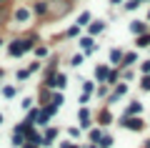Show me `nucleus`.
Wrapping results in <instances>:
<instances>
[{
	"label": "nucleus",
	"mask_w": 150,
	"mask_h": 148,
	"mask_svg": "<svg viewBox=\"0 0 150 148\" xmlns=\"http://www.w3.org/2000/svg\"><path fill=\"white\" fill-rule=\"evenodd\" d=\"M80 48H83V53H85V55H93V53L98 50V45H95V40H93V35L80 38Z\"/></svg>",
	"instance_id": "423d86ee"
},
{
	"label": "nucleus",
	"mask_w": 150,
	"mask_h": 148,
	"mask_svg": "<svg viewBox=\"0 0 150 148\" xmlns=\"http://www.w3.org/2000/svg\"><path fill=\"white\" fill-rule=\"evenodd\" d=\"M3 121H5V118H3V113H0V123H3Z\"/></svg>",
	"instance_id": "49530a36"
},
{
	"label": "nucleus",
	"mask_w": 150,
	"mask_h": 148,
	"mask_svg": "<svg viewBox=\"0 0 150 148\" xmlns=\"http://www.w3.org/2000/svg\"><path fill=\"white\" fill-rule=\"evenodd\" d=\"M93 23V15H90V10H85V13H80V18H78V23L75 25H80V28H88Z\"/></svg>",
	"instance_id": "f3484780"
},
{
	"label": "nucleus",
	"mask_w": 150,
	"mask_h": 148,
	"mask_svg": "<svg viewBox=\"0 0 150 148\" xmlns=\"http://www.w3.org/2000/svg\"><path fill=\"white\" fill-rule=\"evenodd\" d=\"M140 113H143V103H140V101H130L123 116H140Z\"/></svg>",
	"instance_id": "2eb2a0df"
},
{
	"label": "nucleus",
	"mask_w": 150,
	"mask_h": 148,
	"mask_svg": "<svg viewBox=\"0 0 150 148\" xmlns=\"http://www.w3.org/2000/svg\"><path fill=\"white\" fill-rule=\"evenodd\" d=\"M118 126L125 128V131H133V133L145 131V121H143L140 116H123V118L118 121Z\"/></svg>",
	"instance_id": "f03ea898"
},
{
	"label": "nucleus",
	"mask_w": 150,
	"mask_h": 148,
	"mask_svg": "<svg viewBox=\"0 0 150 148\" xmlns=\"http://www.w3.org/2000/svg\"><path fill=\"white\" fill-rule=\"evenodd\" d=\"M105 28H108V23H105V20H93L90 25H88V35H93V38H95V35H100V33L105 30Z\"/></svg>",
	"instance_id": "6e6552de"
},
{
	"label": "nucleus",
	"mask_w": 150,
	"mask_h": 148,
	"mask_svg": "<svg viewBox=\"0 0 150 148\" xmlns=\"http://www.w3.org/2000/svg\"><path fill=\"white\" fill-rule=\"evenodd\" d=\"M138 0H128V3H125V10H138Z\"/></svg>",
	"instance_id": "e433bc0d"
},
{
	"label": "nucleus",
	"mask_w": 150,
	"mask_h": 148,
	"mask_svg": "<svg viewBox=\"0 0 150 148\" xmlns=\"http://www.w3.org/2000/svg\"><path fill=\"white\" fill-rule=\"evenodd\" d=\"M30 75H33V73H30V68H20V70H18V73H15V78H18V80H20V83H23V80H28V78H30Z\"/></svg>",
	"instance_id": "b1692460"
},
{
	"label": "nucleus",
	"mask_w": 150,
	"mask_h": 148,
	"mask_svg": "<svg viewBox=\"0 0 150 148\" xmlns=\"http://www.w3.org/2000/svg\"><path fill=\"white\" fill-rule=\"evenodd\" d=\"M28 68H30V73H38V70L43 68V60H38V58H35V60H33L30 65H28Z\"/></svg>",
	"instance_id": "c85d7f7f"
},
{
	"label": "nucleus",
	"mask_w": 150,
	"mask_h": 148,
	"mask_svg": "<svg viewBox=\"0 0 150 148\" xmlns=\"http://www.w3.org/2000/svg\"><path fill=\"white\" fill-rule=\"evenodd\" d=\"M23 143H25V136L23 133H15L13 136V146H23Z\"/></svg>",
	"instance_id": "7c9ffc66"
},
{
	"label": "nucleus",
	"mask_w": 150,
	"mask_h": 148,
	"mask_svg": "<svg viewBox=\"0 0 150 148\" xmlns=\"http://www.w3.org/2000/svg\"><path fill=\"white\" fill-rule=\"evenodd\" d=\"M118 80H120V73H118L115 68H110V75H108V85H115Z\"/></svg>",
	"instance_id": "a878e982"
},
{
	"label": "nucleus",
	"mask_w": 150,
	"mask_h": 148,
	"mask_svg": "<svg viewBox=\"0 0 150 148\" xmlns=\"http://www.w3.org/2000/svg\"><path fill=\"white\" fill-rule=\"evenodd\" d=\"M112 143H115V138H112V136H110V133H105V136H103V138H100V143H98V146H100V148H110V146H112Z\"/></svg>",
	"instance_id": "4be33fe9"
},
{
	"label": "nucleus",
	"mask_w": 150,
	"mask_h": 148,
	"mask_svg": "<svg viewBox=\"0 0 150 148\" xmlns=\"http://www.w3.org/2000/svg\"><path fill=\"white\" fill-rule=\"evenodd\" d=\"M78 33H80V25H70L68 28V38H78Z\"/></svg>",
	"instance_id": "473e14b6"
},
{
	"label": "nucleus",
	"mask_w": 150,
	"mask_h": 148,
	"mask_svg": "<svg viewBox=\"0 0 150 148\" xmlns=\"http://www.w3.org/2000/svg\"><path fill=\"white\" fill-rule=\"evenodd\" d=\"M140 73H143V75H150V60H143V63H140Z\"/></svg>",
	"instance_id": "72a5a7b5"
},
{
	"label": "nucleus",
	"mask_w": 150,
	"mask_h": 148,
	"mask_svg": "<svg viewBox=\"0 0 150 148\" xmlns=\"http://www.w3.org/2000/svg\"><path fill=\"white\" fill-rule=\"evenodd\" d=\"M0 45H3V40H0Z\"/></svg>",
	"instance_id": "09e8293b"
},
{
	"label": "nucleus",
	"mask_w": 150,
	"mask_h": 148,
	"mask_svg": "<svg viewBox=\"0 0 150 148\" xmlns=\"http://www.w3.org/2000/svg\"><path fill=\"white\" fill-rule=\"evenodd\" d=\"M140 90H145V93L150 90V75H143V80H140Z\"/></svg>",
	"instance_id": "c756f323"
},
{
	"label": "nucleus",
	"mask_w": 150,
	"mask_h": 148,
	"mask_svg": "<svg viewBox=\"0 0 150 148\" xmlns=\"http://www.w3.org/2000/svg\"><path fill=\"white\" fill-rule=\"evenodd\" d=\"M35 45H38L35 38H18V40L8 43V55L10 58H23L28 50H35Z\"/></svg>",
	"instance_id": "f257e3e1"
},
{
	"label": "nucleus",
	"mask_w": 150,
	"mask_h": 148,
	"mask_svg": "<svg viewBox=\"0 0 150 148\" xmlns=\"http://www.w3.org/2000/svg\"><path fill=\"white\" fill-rule=\"evenodd\" d=\"M143 148H150V141H145V146H143Z\"/></svg>",
	"instance_id": "a18cd8bd"
},
{
	"label": "nucleus",
	"mask_w": 150,
	"mask_h": 148,
	"mask_svg": "<svg viewBox=\"0 0 150 148\" xmlns=\"http://www.w3.org/2000/svg\"><path fill=\"white\" fill-rule=\"evenodd\" d=\"M78 121H80V128H90V121H93V113L88 111V106H80V111H78Z\"/></svg>",
	"instance_id": "20e7f679"
},
{
	"label": "nucleus",
	"mask_w": 150,
	"mask_h": 148,
	"mask_svg": "<svg viewBox=\"0 0 150 148\" xmlns=\"http://www.w3.org/2000/svg\"><path fill=\"white\" fill-rule=\"evenodd\" d=\"M88 148H100V146H98V143H90V146H88Z\"/></svg>",
	"instance_id": "c03bdc74"
},
{
	"label": "nucleus",
	"mask_w": 150,
	"mask_h": 148,
	"mask_svg": "<svg viewBox=\"0 0 150 148\" xmlns=\"http://www.w3.org/2000/svg\"><path fill=\"white\" fill-rule=\"evenodd\" d=\"M33 103H35V101H33V98H23L20 108H23V111H30V108H33Z\"/></svg>",
	"instance_id": "2f4dec72"
},
{
	"label": "nucleus",
	"mask_w": 150,
	"mask_h": 148,
	"mask_svg": "<svg viewBox=\"0 0 150 148\" xmlns=\"http://www.w3.org/2000/svg\"><path fill=\"white\" fill-rule=\"evenodd\" d=\"M130 33H133L135 38L143 35V33H148V23H145V20H133V23H130Z\"/></svg>",
	"instance_id": "9d476101"
},
{
	"label": "nucleus",
	"mask_w": 150,
	"mask_h": 148,
	"mask_svg": "<svg viewBox=\"0 0 150 148\" xmlns=\"http://www.w3.org/2000/svg\"><path fill=\"white\" fill-rule=\"evenodd\" d=\"M123 58H125V53L120 50V48H112V50H110V65H112V68L123 65Z\"/></svg>",
	"instance_id": "ddd939ff"
},
{
	"label": "nucleus",
	"mask_w": 150,
	"mask_h": 148,
	"mask_svg": "<svg viewBox=\"0 0 150 148\" xmlns=\"http://www.w3.org/2000/svg\"><path fill=\"white\" fill-rule=\"evenodd\" d=\"M133 63H138V53H135V50H130V53H125L123 65H133Z\"/></svg>",
	"instance_id": "412c9836"
},
{
	"label": "nucleus",
	"mask_w": 150,
	"mask_h": 148,
	"mask_svg": "<svg viewBox=\"0 0 150 148\" xmlns=\"http://www.w3.org/2000/svg\"><path fill=\"white\" fill-rule=\"evenodd\" d=\"M48 121H50L48 111H45V108H40V116H38V123H35V126H48Z\"/></svg>",
	"instance_id": "5701e85b"
},
{
	"label": "nucleus",
	"mask_w": 150,
	"mask_h": 148,
	"mask_svg": "<svg viewBox=\"0 0 150 148\" xmlns=\"http://www.w3.org/2000/svg\"><path fill=\"white\" fill-rule=\"evenodd\" d=\"M120 3H123V0H110V5H120Z\"/></svg>",
	"instance_id": "37998d69"
},
{
	"label": "nucleus",
	"mask_w": 150,
	"mask_h": 148,
	"mask_svg": "<svg viewBox=\"0 0 150 148\" xmlns=\"http://www.w3.org/2000/svg\"><path fill=\"white\" fill-rule=\"evenodd\" d=\"M33 13L38 18H45L50 13V0H35V5H33Z\"/></svg>",
	"instance_id": "39448f33"
},
{
	"label": "nucleus",
	"mask_w": 150,
	"mask_h": 148,
	"mask_svg": "<svg viewBox=\"0 0 150 148\" xmlns=\"http://www.w3.org/2000/svg\"><path fill=\"white\" fill-rule=\"evenodd\" d=\"M148 50H150V48H148Z\"/></svg>",
	"instance_id": "3c124183"
},
{
	"label": "nucleus",
	"mask_w": 150,
	"mask_h": 148,
	"mask_svg": "<svg viewBox=\"0 0 150 148\" xmlns=\"http://www.w3.org/2000/svg\"><path fill=\"white\" fill-rule=\"evenodd\" d=\"M125 93H128V83H120L118 88H115L110 95H108V103H115V101H120V98H123Z\"/></svg>",
	"instance_id": "1a4fd4ad"
},
{
	"label": "nucleus",
	"mask_w": 150,
	"mask_h": 148,
	"mask_svg": "<svg viewBox=\"0 0 150 148\" xmlns=\"http://www.w3.org/2000/svg\"><path fill=\"white\" fill-rule=\"evenodd\" d=\"M30 15H33V10L23 5V8H18V10H15V15H13V18H15V23H28V20H30Z\"/></svg>",
	"instance_id": "f8f14e48"
},
{
	"label": "nucleus",
	"mask_w": 150,
	"mask_h": 148,
	"mask_svg": "<svg viewBox=\"0 0 150 148\" xmlns=\"http://www.w3.org/2000/svg\"><path fill=\"white\" fill-rule=\"evenodd\" d=\"M138 3H150V0H138Z\"/></svg>",
	"instance_id": "de8ad7c7"
},
{
	"label": "nucleus",
	"mask_w": 150,
	"mask_h": 148,
	"mask_svg": "<svg viewBox=\"0 0 150 148\" xmlns=\"http://www.w3.org/2000/svg\"><path fill=\"white\" fill-rule=\"evenodd\" d=\"M55 73H58V60L53 58V60H50V63H48V65H45V68H43V78L48 80V78H53Z\"/></svg>",
	"instance_id": "dca6fc26"
},
{
	"label": "nucleus",
	"mask_w": 150,
	"mask_h": 148,
	"mask_svg": "<svg viewBox=\"0 0 150 148\" xmlns=\"http://www.w3.org/2000/svg\"><path fill=\"white\" fill-rule=\"evenodd\" d=\"M68 136L70 138H78V136H80V128H68Z\"/></svg>",
	"instance_id": "58836bf2"
},
{
	"label": "nucleus",
	"mask_w": 150,
	"mask_h": 148,
	"mask_svg": "<svg viewBox=\"0 0 150 148\" xmlns=\"http://www.w3.org/2000/svg\"><path fill=\"white\" fill-rule=\"evenodd\" d=\"M20 148H40V143H35V141H30V138H25V143H23Z\"/></svg>",
	"instance_id": "c9c22d12"
},
{
	"label": "nucleus",
	"mask_w": 150,
	"mask_h": 148,
	"mask_svg": "<svg viewBox=\"0 0 150 148\" xmlns=\"http://www.w3.org/2000/svg\"><path fill=\"white\" fill-rule=\"evenodd\" d=\"M63 101H65V98H63V93H60V90H58V93H53V95H50V103H53V106H63Z\"/></svg>",
	"instance_id": "393cba45"
},
{
	"label": "nucleus",
	"mask_w": 150,
	"mask_h": 148,
	"mask_svg": "<svg viewBox=\"0 0 150 148\" xmlns=\"http://www.w3.org/2000/svg\"><path fill=\"white\" fill-rule=\"evenodd\" d=\"M60 148H78V146H75V143H68V141H65V143H60Z\"/></svg>",
	"instance_id": "79ce46f5"
},
{
	"label": "nucleus",
	"mask_w": 150,
	"mask_h": 148,
	"mask_svg": "<svg viewBox=\"0 0 150 148\" xmlns=\"http://www.w3.org/2000/svg\"><path fill=\"white\" fill-rule=\"evenodd\" d=\"M83 93L93 95V93H95V83H93V80H85V83H83Z\"/></svg>",
	"instance_id": "bb28decb"
},
{
	"label": "nucleus",
	"mask_w": 150,
	"mask_h": 148,
	"mask_svg": "<svg viewBox=\"0 0 150 148\" xmlns=\"http://www.w3.org/2000/svg\"><path fill=\"white\" fill-rule=\"evenodd\" d=\"M123 80H133V70H125V73H123Z\"/></svg>",
	"instance_id": "a19ab883"
},
{
	"label": "nucleus",
	"mask_w": 150,
	"mask_h": 148,
	"mask_svg": "<svg viewBox=\"0 0 150 148\" xmlns=\"http://www.w3.org/2000/svg\"><path fill=\"white\" fill-rule=\"evenodd\" d=\"M108 75H110V65L108 63H100L95 68V80L98 83H108Z\"/></svg>",
	"instance_id": "0eeeda50"
},
{
	"label": "nucleus",
	"mask_w": 150,
	"mask_h": 148,
	"mask_svg": "<svg viewBox=\"0 0 150 148\" xmlns=\"http://www.w3.org/2000/svg\"><path fill=\"white\" fill-rule=\"evenodd\" d=\"M112 121H115L112 113L108 111V108H100V113H98V126H110Z\"/></svg>",
	"instance_id": "4468645a"
},
{
	"label": "nucleus",
	"mask_w": 150,
	"mask_h": 148,
	"mask_svg": "<svg viewBox=\"0 0 150 148\" xmlns=\"http://www.w3.org/2000/svg\"><path fill=\"white\" fill-rule=\"evenodd\" d=\"M98 98H108V85H105V83L98 88Z\"/></svg>",
	"instance_id": "4c0bfd02"
},
{
	"label": "nucleus",
	"mask_w": 150,
	"mask_h": 148,
	"mask_svg": "<svg viewBox=\"0 0 150 148\" xmlns=\"http://www.w3.org/2000/svg\"><path fill=\"white\" fill-rule=\"evenodd\" d=\"M0 3H3V0H0Z\"/></svg>",
	"instance_id": "8fccbe9b"
},
{
	"label": "nucleus",
	"mask_w": 150,
	"mask_h": 148,
	"mask_svg": "<svg viewBox=\"0 0 150 148\" xmlns=\"http://www.w3.org/2000/svg\"><path fill=\"white\" fill-rule=\"evenodd\" d=\"M70 65H73V68L83 65V55H73V58H70Z\"/></svg>",
	"instance_id": "f704fd0d"
},
{
	"label": "nucleus",
	"mask_w": 150,
	"mask_h": 148,
	"mask_svg": "<svg viewBox=\"0 0 150 148\" xmlns=\"http://www.w3.org/2000/svg\"><path fill=\"white\" fill-rule=\"evenodd\" d=\"M35 55H38V60L45 58L48 55V45H35Z\"/></svg>",
	"instance_id": "cd10ccee"
},
{
	"label": "nucleus",
	"mask_w": 150,
	"mask_h": 148,
	"mask_svg": "<svg viewBox=\"0 0 150 148\" xmlns=\"http://www.w3.org/2000/svg\"><path fill=\"white\" fill-rule=\"evenodd\" d=\"M45 85H48L50 90H65V88H68V75H65V73H55L53 78L45 80Z\"/></svg>",
	"instance_id": "7ed1b4c3"
},
{
	"label": "nucleus",
	"mask_w": 150,
	"mask_h": 148,
	"mask_svg": "<svg viewBox=\"0 0 150 148\" xmlns=\"http://www.w3.org/2000/svg\"><path fill=\"white\" fill-rule=\"evenodd\" d=\"M105 136V133L100 131V128H90V133H88V138H90L93 143H100V138Z\"/></svg>",
	"instance_id": "aec40b11"
},
{
	"label": "nucleus",
	"mask_w": 150,
	"mask_h": 148,
	"mask_svg": "<svg viewBox=\"0 0 150 148\" xmlns=\"http://www.w3.org/2000/svg\"><path fill=\"white\" fill-rule=\"evenodd\" d=\"M88 103H90V95H88V93H80V106H88Z\"/></svg>",
	"instance_id": "ea45409f"
},
{
	"label": "nucleus",
	"mask_w": 150,
	"mask_h": 148,
	"mask_svg": "<svg viewBox=\"0 0 150 148\" xmlns=\"http://www.w3.org/2000/svg\"><path fill=\"white\" fill-rule=\"evenodd\" d=\"M58 133H60V131H58V128H53V126H50V128H48V131H45V133H43V146H53V143H55V141H58Z\"/></svg>",
	"instance_id": "9b49d317"
},
{
	"label": "nucleus",
	"mask_w": 150,
	"mask_h": 148,
	"mask_svg": "<svg viewBox=\"0 0 150 148\" xmlns=\"http://www.w3.org/2000/svg\"><path fill=\"white\" fill-rule=\"evenodd\" d=\"M135 45H138V48H150V30L135 38Z\"/></svg>",
	"instance_id": "a211bd4d"
},
{
	"label": "nucleus",
	"mask_w": 150,
	"mask_h": 148,
	"mask_svg": "<svg viewBox=\"0 0 150 148\" xmlns=\"http://www.w3.org/2000/svg\"><path fill=\"white\" fill-rule=\"evenodd\" d=\"M0 93H3V98H15V95H18V88H15V85H3Z\"/></svg>",
	"instance_id": "6ab92c4d"
}]
</instances>
